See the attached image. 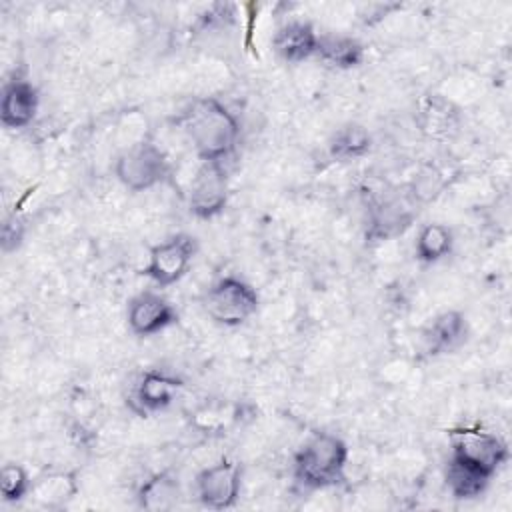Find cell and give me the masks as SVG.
<instances>
[{"label":"cell","instance_id":"18","mask_svg":"<svg viewBox=\"0 0 512 512\" xmlns=\"http://www.w3.org/2000/svg\"><path fill=\"white\" fill-rule=\"evenodd\" d=\"M454 246V234L448 226L444 224H426L418 232L416 238V258L420 262H438L440 258L448 256Z\"/></svg>","mask_w":512,"mask_h":512},{"label":"cell","instance_id":"15","mask_svg":"<svg viewBox=\"0 0 512 512\" xmlns=\"http://www.w3.org/2000/svg\"><path fill=\"white\" fill-rule=\"evenodd\" d=\"M138 506L150 512L172 510L180 500L178 478L170 472H158L142 482L136 494Z\"/></svg>","mask_w":512,"mask_h":512},{"label":"cell","instance_id":"13","mask_svg":"<svg viewBox=\"0 0 512 512\" xmlns=\"http://www.w3.org/2000/svg\"><path fill=\"white\" fill-rule=\"evenodd\" d=\"M180 386L182 382L178 378L158 370H150L138 380L134 388V402L138 404L140 412L164 410L166 406H170Z\"/></svg>","mask_w":512,"mask_h":512},{"label":"cell","instance_id":"17","mask_svg":"<svg viewBox=\"0 0 512 512\" xmlns=\"http://www.w3.org/2000/svg\"><path fill=\"white\" fill-rule=\"evenodd\" d=\"M316 54L336 68H354L362 62L364 48L356 38L350 36H318Z\"/></svg>","mask_w":512,"mask_h":512},{"label":"cell","instance_id":"5","mask_svg":"<svg viewBox=\"0 0 512 512\" xmlns=\"http://www.w3.org/2000/svg\"><path fill=\"white\" fill-rule=\"evenodd\" d=\"M450 444V456L480 468L488 476H494L498 468L508 460V446L504 440L480 428L452 430Z\"/></svg>","mask_w":512,"mask_h":512},{"label":"cell","instance_id":"8","mask_svg":"<svg viewBox=\"0 0 512 512\" xmlns=\"http://www.w3.org/2000/svg\"><path fill=\"white\" fill-rule=\"evenodd\" d=\"M228 200V178L220 162H202L188 188L190 212L198 218L220 214Z\"/></svg>","mask_w":512,"mask_h":512},{"label":"cell","instance_id":"7","mask_svg":"<svg viewBox=\"0 0 512 512\" xmlns=\"http://www.w3.org/2000/svg\"><path fill=\"white\" fill-rule=\"evenodd\" d=\"M196 498L210 510L232 508L240 496L242 472L240 466L228 458L204 468L196 476Z\"/></svg>","mask_w":512,"mask_h":512},{"label":"cell","instance_id":"9","mask_svg":"<svg viewBox=\"0 0 512 512\" xmlns=\"http://www.w3.org/2000/svg\"><path fill=\"white\" fill-rule=\"evenodd\" d=\"M176 322V310L158 292L144 290L128 302V326L138 336H152Z\"/></svg>","mask_w":512,"mask_h":512},{"label":"cell","instance_id":"4","mask_svg":"<svg viewBox=\"0 0 512 512\" xmlns=\"http://www.w3.org/2000/svg\"><path fill=\"white\" fill-rule=\"evenodd\" d=\"M114 174L128 190L142 192L164 182L170 174V164L154 142L142 140L116 158Z\"/></svg>","mask_w":512,"mask_h":512},{"label":"cell","instance_id":"1","mask_svg":"<svg viewBox=\"0 0 512 512\" xmlns=\"http://www.w3.org/2000/svg\"><path fill=\"white\" fill-rule=\"evenodd\" d=\"M184 130L202 162H224L238 144L240 124L216 98H200L184 114Z\"/></svg>","mask_w":512,"mask_h":512},{"label":"cell","instance_id":"12","mask_svg":"<svg viewBox=\"0 0 512 512\" xmlns=\"http://www.w3.org/2000/svg\"><path fill=\"white\" fill-rule=\"evenodd\" d=\"M272 48L286 62H302L316 54L318 34L308 22H288L276 30Z\"/></svg>","mask_w":512,"mask_h":512},{"label":"cell","instance_id":"14","mask_svg":"<svg viewBox=\"0 0 512 512\" xmlns=\"http://www.w3.org/2000/svg\"><path fill=\"white\" fill-rule=\"evenodd\" d=\"M444 480H446L448 492L454 498L472 500V498H478L480 494H484L492 476H488L480 468H476L460 458L450 456L446 470H444Z\"/></svg>","mask_w":512,"mask_h":512},{"label":"cell","instance_id":"3","mask_svg":"<svg viewBox=\"0 0 512 512\" xmlns=\"http://www.w3.org/2000/svg\"><path fill=\"white\" fill-rule=\"evenodd\" d=\"M204 310L216 324L238 326L256 314L258 294L248 282L236 276H224L204 294Z\"/></svg>","mask_w":512,"mask_h":512},{"label":"cell","instance_id":"2","mask_svg":"<svg viewBox=\"0 0 512 512\" xmlns=\"http://www.w3.org/2000/svg\"><path fill=\"white\" fill-rule=\"evenodd\" d=\"M348 446L330 432L312 434L294 454V478L306 490H324L342 482Z\"/></svg>","mask_w":512,"mask_h":512},{"label":"cell","instance_id":"21","mask_svg":"<svg viewBox=\"0 0 512 512\" xmlns=\"http://www.w3.org/2000/svg\"><path fill=\"white\" fill-rule=\"evenodd\" d=\"M24 238V224L16 216H8L2 224V246L6 252L18 248Z\"/></svg>","mask_w":512,"mask_h":512},{"label":"cell","instance_id":"10","mask_svg":"<svg viewBox=\"0 0 512 512\" xmlns=\"http://www.w3.org/2000/svg\"><path fill=\"white\" fill-rule=\"evenodd\" d=\"M38 90L26 78L14 76L2 88L0 120L6 128L28 126L38 112Z\"/></svg>","mask_w":512,"mask_h":512},{"label":"cell","instance_id":"6","mask_svg":"<svg viewBox=\"0 0 512 512\" xmlns=\"http://www.w3.org/2000/svg\"><path fill=\"white\" fill-rule=\"evenodd\" d=\"M196 254V240L188 234H176L150 248L148 264L142 274L158 286H170L178 282Z\"/></svg>","mask_w":512,"mask_h":512},{"label":"cell","instance_id":"11","mask_svg":"<svg viewBox=\"0 0 512 512\" xmlns=\"http://www.w3.org/2000/svg\"><path fill=\"white\" fill-rule=\"evenodd\" d=\"M468 336L466 316L458 310H446L438 314L424 330V346L432 356L448 354L464 344Z\"/></svg>","mask_w":512,"mask_h":512},{"label":"cell","instance_id":"20","mask_svg":"<svg viewBox=\"0 0 512 512\" xmlns=\"http://www.w3.org/2000/svg\"><path fill=\"white\" fill-rule=\"evenodd\" d=\"M32 482L20 464H4L0 470V492L4 502H20L30 494Z\"/></svg>","mask_w":512,"mask_h":512},{"label":"cell","instance_id":"16","mask_svg":"<svg viewBox=\"0 0 512 512\" xmlns=\"http://www.w3.org/2000/svg\"><path fill=\"white\" fill-rule=\"evenodd\" d=\"M76 490H78V484L74 474L58 472L34 482L28 496L34 498V502L40 504L42 508H60L74 498Z\"/></svg>","mask_w":512,"mask_h":512},{"label":"cell","instance_id":"19","mask_svg":"<svg viewBox=\"0 0 512 512\" xmlns=\"http://www.w3.org/2000/svg\"><path fill=\"white\" fill-rule=\"evenodd\" d=\"M372 146L368 130L360 124H346L336 130L330 140V154L338 160H354L364 156Z\"/></svg>","mask_w":512,"mask_h":512}]
</instances>
